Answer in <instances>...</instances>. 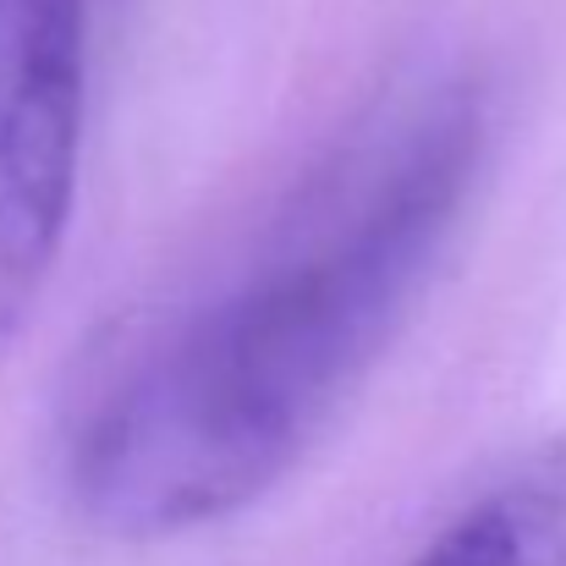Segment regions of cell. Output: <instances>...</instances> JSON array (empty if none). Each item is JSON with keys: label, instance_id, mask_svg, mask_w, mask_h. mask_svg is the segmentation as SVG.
<instances>
[{"label": "cell", "instance_id": "1", "mask_svg": "<svg viewBox=\"0 0 566 566\" xmlns=\"http://www.w3.org/2000/svg\"><path fill=\"white\" fill-rule=\"evenodd\" d=\"M484 166V105H412L214 292L116 336L61 418L72 512L127 545L270 495L375 375Z\"/></svg>", "mask_w": 566, "mask_h": 566}, {"label": "cell", "instance_id": "2", "mask_svg": "<svg viewBox=\"0 0 566 566\" xmlns=\"http://www.w3.org/2000/svg\"><path fill=\"white\" fill-rule=\"evenodd\" d=\"M88 94V0H0V342H11L72 226Z\"/></svg>", "mask_w": 566, "mask_h": 566}, {"label": "cell", "instance_id": "3", "mask_svg": "<svg viewBox=\"0 0 566 566\" xmlns=\"http://www.w3.org/2000/svg\"><path fill=\"white\" fill-rule=\"evenodd\" d=\"M412 566H566V440L523 451Z\"/></svg>", "mask_w": 566, "mask_h": 566}]
</instances>
